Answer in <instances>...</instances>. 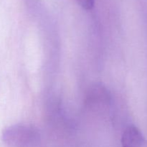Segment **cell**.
<instances>
[{"label":"cell","instance_id":"obj_2","mask_svg":"<svg viewBox=\"0 0 147 147\" xmlns=\"http://www.w3.org/2000/svg\"><path fill=\"white\" fill-rule=\"evenodd\" d=\"M122 147H147V139L134 125L128 126L121 137Z\"/></svg>","mask_w":147,"mask_h":147},{"label":"cell","instance_id":"obj_1","mask_svg":"<svg viewBox=\"0 0 147 147\" xmlns=\"http://www.w3.org/2000/svg\"><path fill=\"white\" fill-rule=\"evenodd\" d=\"M2 140L8 147H37L40 134L32 125L17 123L3 131Z\"/></svg>","mask_w":147,"mask_h":147},{"label":"cell","instance_id":"obj_3","mask_svg":"<svg viewBox=\"0 0 147 147\" xmlns=\"http://www.w3.org/2000/svg\"><path fill=\"white\" fill-rule=\"evenodd\" d=\"M79 5L84 9H92L94 7L95 0H76Z\"/></svg>","mask_w":147,"mask_h":147}]
</instances>
